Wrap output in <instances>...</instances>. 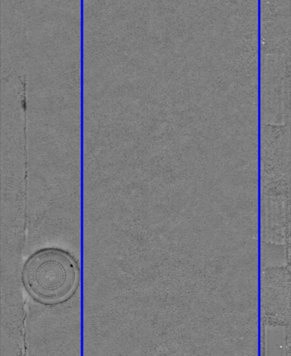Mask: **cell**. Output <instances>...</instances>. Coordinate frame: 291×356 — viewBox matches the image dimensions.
<instances>
[{"label":"cell","mask_w":291,"mask_h":356,"mask_svg":"<svg viewBox=\"0 0 291 356\" xmlns=\"http://www.w3.org/2000/svg\"><path fill=\"white\" fill-rule=\"evenodd\" d=\"M26 287L36 299L56 302L72 294L78 281L73 259L58 249L40 250L27 260L23 271Z\"/></svg>","instance_id":"cell-1"}]
</instances>
